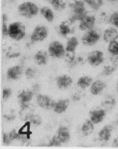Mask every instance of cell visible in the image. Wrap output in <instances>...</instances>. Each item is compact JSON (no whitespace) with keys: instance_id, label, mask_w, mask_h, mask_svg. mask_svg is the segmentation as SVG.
<instances>
[{"instance_id":"6da1fadb","label":"cell","mask_w":118,"mask_h":149,"mask_svg":"<svg viewBox=\"0 0 118 149\" xmlns=\"http://www.w3.org/2000/svg\"><path fill=\"white\" fill-rule=\"evenodd\" d=\"M85 0H70L69 6L70 8L72 14L70 17L74 22L80 21L87 14Z\"/></svg>"},{"instance_id":"7a4b0ae2","label":"cell","mask_w":118,"mask_h":149,"mask_svg":"<svg viewBox=\"0 0 118 149\" xmlns=\"http://www.w3.org/2000/svg\"><path fill=\"white\" fill-rule=\"evenodd\" d=\"M26 33L25 26L20 21H15L9 25L8 36L13 40H21L25 36Z\"/></svg>"},{"instance_id":"3957f363","label":"cell","mask_w":118,"mask_h":149,"mask_svg":"<svg viewBox=\"0 0 118 149\" xmlns=\"http://www.w3.org/2000/svg\"><path fill=\"white\" fill-rule=\"evenodd\" d=\"M38 6L32 1H25L21 3L18 7L19 14L27 18L34 17L38 14L39 11Z\"/></svg>"},{"instance_id":"277c9868","label":"cell","mask_w":118,"mask_h":149,"mask_svg":"<svg viewBox=\"0 0 118 149\" xmlns=\"http://www.w3.org/2000/svg\"><path fill=\"white\" fill-rule=\"evenodd\" d=\"M101 35L98 31L92 29L86 31L81 38V42L84 45L91 47L95 45L100 40Z\"/></svg>"},{"instance_id":"5b68a950","label":"cell","mask_w":118,"mask_h":149,"mask_svg":"<svg viewBox=\"0 0 118 149\" xmlns=\"http://www.w3.org/2000/svg\"><path fill=\"white\" fill-rule=\"evenodd\" d=\"M48 35V30L45 26L37 25L31 34L30 39L32 43L40 42L46 39Z\"/></svg>"},{"instance_id":"8992f818","label":"cell","mask_w":118,"mask_h":149,"mask_svg":"<svg viewBox=\"0 0 118 149\" xmlns=\"http://www.w3.org/2000/svg\"><path fill=\"white\" fill-rule=\"evenodd\" d=\"M48 52L51 56L60 58L65 56V49L63 45L59 41H53L49 44L48 47Z\"/></svg>"},{"instance_id":"52a82bcc","label":"cell","mask_w":118,"mask_h":149,"mask_svg":"<svg viewBox=\"0 0 118 149\" xmlns=\"http://www.w3.org/2000/svg\"><path fill=\"white\" fill-rule=\"evenodd\" d=\"M105 60L104 54L101 51L96 50L90 52L87 56V62L93 67L99 66Z\"/></svg>"},{"instance_id":"ba28073f","label":"cell","mask_w":118,"mask_h":149,"mask_svg":"<svg viewBox=\"0 0 118 149\" xmlns=\"http://www.w3.org/2000/svg\"><path fill=\"white\" fill-rule=\"evenodd\" d=\"M96 17L93 15L88 13L80 21L79 28L82 31H87L91 30L96 24Z\"/></svg>"},{"instance_id":"9c48e42d","label":"cell","mask_w":118,"mask_h":149,"mask_svg":"<svg viewBox=\"0 0 118 149\" xmlns=\"http://www.w3.org/2000/svg\"><path fill=\"white\" fill-rule=\"evenodd\" d=\"M74 22L69 19L62 21L59 26V32L62 36L66 37L73 34L75 31Z\"/></svg>"},{"instance_id":"30bf717a","label":"cell","mask_w":118,"mask_h":149,"mask_svg":"<svg viewBox=\"0 0 118 149\" xmlns=\"http://www.w3.org/2000/svg\"><path fill=\"white\" fill-rule=\"evenodd\" d=\"M106 116V111L102 107H97L91 110L89 113L90 120L94 124H98L104 120Z\"/></svg>"},{"instance_id":"8fae6325","label":"cell","mask_w":118,"mask_h":149,"mask_svg":"<svg viewBox=\"0 0 118 149\" xmlns=\"http://www.w3.org/2000/svg\"><path fill=\"white\" fill-rule=\"evenodd\" d=\"M118 66V58L111 56L110 61L103 67L102 74L104 76H110L115 72Z\"/></svg>"},{"instance_id":"7c38bea8","label":"cell","mask_w":118,"mask_h":149,"mask_svg":"<svg viewBox=\"0 0 118 149\" xmlns=\"http://www.w3.org/2000/svg\"><path fill=\"white\" fill-rule=\"evenodd\" d=\"M37 102L40 107L46 110L53 108L55 102L48 96L45 95H38L37 97Z\"/></svg>"},{"instance_id":"4fadbf2b","label":"cell","mask_w":118,"mask_h":149,"mask_svg":"<svg viewBox=\"0 0 118 149\" xmlns=\"http://www.w3.org/2000/svg\"><path fill=\"white\" fill-rule=\"evenodd\" d=\"M35 108L32 104H25L21 106L20 111V118L22 121H28L30 117L34 114Z\"/></svg>"},{"instance_id":"5bb4252c","label":"cell","mask_w":118,"mask_h":149,"mask_svg":"<svg viewBox=\"0 0 118 149\" xmlns=\"http://www.w3.org/2000/svg\"><path fill=\"white\" fill-rule=\"evenodd\" d=\"M103 37L104 41L108 44L118 40V31L115 27L107 28L104 31Z\"/></svg>"},{"instance_id":"9a60e30c","label":"cell","mask_w":118,"mask_h":149,"mask_svg":"<svg viewBox=\"0 0 118 149\" xmlns=\"http://www.w3.org/2000/svg\"><path fill=\"white\" fill-rule=\"evenodd\" d=\"M56 136L62 143L68 142L70 138L68 127L65 125H60L58 129Z\"/></svg>"},{"instance_id":"2e32d148","label":"cell","mask_w":118,"mask_h":149,"mask_svg":"<svg viewBox=\"0 0 118 149\" xmlns=\"http://www.w3.org/2000/svg\"><path fill=\"white\" fill-rule=\"evenodd\" d=\"M113 127L112 125H107L100 130L98 133V139L100 141L107 142L111 138Z\"/></svg>"},{"instance_id":"e0dca14e","label":"cell","mask_w":118,"mask_h":149,"mask_svg":"<svg viewBox=\"0 0 118 149\" xmlns=\"http://www.w3.org/2000/svg\"><path fill=\"white\" fill-rule=\"evenodd\" d=\"M34 93L32 90L25 89L23 90L18 94V99L20 105L28 104L32 100Z\"/></svg>"},{"instance_id":"ac0fdd59","label":"cell","mask_w":118,"mask_h":149,"mask_svg":"<svg viewBox=\"0 0 118 149\" xmlns=\"http://www.w3.org/2000/svg\"><path fill=\"white\" fill-rule=\"evenodd\" d=\"M106 87V84L103 81L97 80L93 82L90 86V92L91 94L97 96L100 94Z\"/></svg>"},{"instance_id":"d6986e66","label":"cell","mask_w":118,"mask_h":149,"mask_svg":"<svg viewBox=\"0 0 118 149\" xmlns=\"http://www.w3.org/2000/svg\"><path fill=\"white\" fill-rule=\"evenodd\" d=\"M73 80L71 77L67 75H62L57 78L56 84L60 89L67 88L71 85Z\"/></svg>"},{"instance_id":"ffe728a7","label":"cell","mask_w":118,"mask_h":149,"mask_svg":"<svg viewBox=\"0 0 118 149\" xmlns=\"http://www.w3.org/2000/svg\"><path fill=\"white\" fill-rule=\"evenodd\" d=\"M23 69L19 65L12 67L7 70V76L9 79L15 80L19 79L22 74Z\"/></svg>"},{"instance_id":"44dd1931","label":"cell","mask_w":118,"mask_h":149,"mask_svg":"<svg viewBox=\"0 0 118 149\" xmlns=\"http://www.w3.org/2000/svg\"><path fill=\"white\" fill-rule=\"evenodd\" d=\"M116 104V100L115 98L108 95L104 97L101 102L102 107L107 111H110L114 108Z\"/></svg>"},{"instance_id":"7402d4cb","label":"cell","mask_w":118,"mask_h":149,"mask_svg":"<svg viewBox=\"0 0 118 149\" xmlns=\"http://www.w3.org/2000/svg\"><path fill=\"white\" fill-rule=\"evenodd\" d=\"M69 104V100L67 99L59 100L55 102L53 108L54 111L58 114L62 113L67 110Z\"/></svg>"},{"instance_id":"603a6c76","label":"cell","mask_w":118,"mask_h":149,"mask_svg":"<svg viewBox=\"0 0 118 149\" xmlns=\"http://www.w3.org/2000/svg\"><path fill=\"white\" fill-rule=\"evenodd\" d=\"M40 13L45 19L48 22H52L54 19V14L53 11L48 6H44L41 7L39 10Z\"/></svg>"},{"instance_id":"cb8c5ba5","label":"cell","mask_w":118,"mask_h":149,"mask_svg":"<svg viewBox=\"0 0 118 149\" xmlns=\"http://www.w3.org/2000/svg\"><path fill=\"white\" fill-rule=\"evenodd\" d=\"M34 61L38 65L46 64L48 61V54L44 50L38 51L34 56Z\"/></svg>"},{"instance_id":"d4e9b609","label":"cell","mask_w":118,"mask_h":149,"mask_svg":"<svg viewBox=\"0 0 118 149\" xmlns=\"http://www.w3.org/2000/svg\"><path fill=\"white\" fill-rule=\"evenodd\" d=\"M79 41L76 37L72 36L68 38L66 42L65 51L75 52V50L79 45Z\"/></svg>"},{"instance_id":"484cf974","label":"cell","mask_w":118,"mask_h":149,"mask_svg":"<svg viewBox=\"0 0 118 149\" xmlns=\"http://www.w3.org/2000/svg\"><path fill=\"white\" fill-rule=\"evenodd\" d=\"M94 124L90 119L85 121L81 127L82 133L85 136L91 135L94 130Z\"/></svg>"},{"instance_id":"4316f807","label":"cell","mask_w":118,"mask_h":149,"mask_svg":"<svg viewBox=\"0 0 118 149\" xmlns=\"http://www.w3.org/2000/svg\"><path fill=\"white\" fill-rule=\"evenodd\" d=\"M93 82V79L91 77L84 76L80 77L78 80L77 84L80 88L84 90L91 86Z\"/></svg>"},{"instance_id":"83f0119b","label":"cell","mask_w":118,"mask_h":149,"mask_svg":"<svg viewBox=\"0 0 118 149\" xmlns=\"http://www.w3.org/2000/svg\"><path fill=\"white\" fill-rule=\"evenodd\" d=\"M20 49L18 45H14L9 47L6 52V56L9 58H17L20 55Z\"/></svg>"},{"instance_id":"f1b7e54d","label":"cell","mask_w":118,"mask_h":149,"mask_svg":"<svg viewBox=\"0 0 118 149\" xmlns=\"http://www.w3.org/2000/svg\"><path fill=\"white\" fill-rule=\"evenodd\" d=\"M50 3L54 9L57 11H62L64 10L67 4L65 0H52Z\"/></svg>"},{"instance_id":"f546056e","label":"cell","mask_w":118,"mask_h":149,"mask_svg":"<svg viewBox=\"0 0 118 149\" xmlns=\"http://www.w3.org/2000/svg\"><path fill=\"white\" fill-rule=\"evenodd\" d=\"M86 4L92 9L98 10L103 6V0H85Z\"/></svg>"},{"instance_id":"4dcf8cb0","label":"cell","mask_w":118,"mask_h":149,"mask_svg":"<svg viewBox=\"0 0 118 149\" xmlns=\"http://www.w3.org/2000/svg\"><path fill=\"white\" fill-rule=\"evenodd\" d=\"M108 51L111 55V56L117 58L118 56V41H113L108 44L107 47Z\"/></svg>"},{"instance_id":"1f68e13d","label":"cell","mask_w":118,"mask_h":149,"mask_svg":"<svg viewBox=\"0 0 118 149\" xmlns=\"http://www.w3.org/2000/svg\"><path fill=\"white\" fill-rule=\"evenodd\" d=\"M30 124H32L35 126L39 125L42 123V119L37 114H33L30 117L28 121Z\"/></svg>"},{"instance_id":"d6a6232c","label":"cell","mask_w":118,"mask_h":149,"mask_svg":"<svg viewBox=\"0 0 118 149\" xmlns=\"http://www.w3.org/2000/svg\"><path fill=\"white\" fill-rule=\"evenodd\" d=\"M3 24H2V34L4 37L8 36V26H7V16L6 15L4 14L3 15Z\"/></svg>"},{"instance_id":"836d02e7","label":"cell","mask_w":118,"mask_h":149,"mask_svg":"<svg viewBox=\"0 0 118 149\" xmlns=\"http://www.w3.org/2000/svg\"><path fill=\"white\" fill-rule=\"evenodd\" d=\"M109 22L113 27L118 28V11L114 12L110 15Z\"/></svg>"},{"instance_id":"e575fe53","label":"cell","mask_w":118,"mask_h":149,"mask_svg":"<svg viewBox=\"0 0 118 149\" xmlns=\"http://www.w3.org/2000/svg\"><path fill=\"white\" fill-rule=\"evenodd\" d=\"M87 61V56H84L83 55H80L75 58L74 62L72 66L76 65H82L84 64Z\"/></svg>"},{"instance_id":"d590c367","label":"cell","mask_w":118,"mask_h":149,"mask_svg":"<svg viewBox=\"0 0 118 149\" xmlns=\"http://www.w3.org/2000/svg\"><path fill=\"white\" fill-rule=\"evenodd\" d=\"M25 76L29 79H33L35 77L37 74V71L36 69L33 68H29L26 70Z\"/></svg>"},{"instance_id":"8d00e7d4","label":"cell","mask_w":118,"mask_h":149,"mask_svg":"<svg viewBox=\"0 0 118 149\" xmlns=\"http://www.w3.org/2000/svg\"><path fill=\"white\" fill-rule=\"evenodd\" d=\"M4 117L6 119L7 121L11 122L15 119V114L14 112L12 111H9L7 113H6L4 116Z\"/></svg>"},{"instance_id":"74e56055","label":"cell","mask_w":118,"mask_h":149,"mask_svg":"<svg viewBox=\"0 0 118 149\" xmlns=\"http://www.w3.org/2000/svg\"><path fill=\"white\" fill-rule=\"evenodd\" d=\"M12 90L10 88H4L3 90L2 97L4 100H6L8 99L11 96Z\"/></svg>"},{"instance_id":"f35d334b","label":"cell","mask_w":118,"mask_h":149,"mask_svg":"<svg viewBox=\"0 0 118 149\" xmlns=\"http://www.w3.org/2000/svg\"><path fill=\"white\" fill-rule=\"evenodd\" d=\"M11 139H10L8 134H3V142L6 145H8L11 143Z\"/></svg>"},{"instance_id":"ab89813d","label":"cell","mask_w":118,"mask_h":149,"mask_svg":"<svg viewBox=\"0 0 118 149\" xmlns=\"http://www.w3.org/2000/svg\"><path fill=\"white\" fill-rule=\"evenodd\" d=\"M32 91L34 94H37L38 93L40 90V86L38 84H34L32 86Z\"/></svg>"},{"instance_id":"60d3db41","label":"cell","mask_w":118,"mask_h":149,"mask_svg":"<svg viewBox=\"0 0 118 149\" xmlns=\"http://www.w3.org/2000/svg\"><path fill=\"white\" fill-rule=\"evenodd\" d=\"M81 95L79 93H76L72 96V99L74 101H79L81 99Z\"/></svg>"},{"instance_id":"b9f144b4","label":"cell","mask_w":118,"mask_h":149,"mask_svg":"<svg viewBox=\"0 0 118 149\" xmlns=\"http://www.w3.org/2000/svg\"><path fill=\"white\" fill-rule=\"evenodd\" d=\"M113 146L118 148V136H116L113 141Z\"/></svg>"},{"instance_id":"7bdbcfd3","label":"cell","mask_w":118,"mask_h":149,"mask_svg":"<svg viewBox=\"0 0 118 149\" xmlns=\"http://www.w3.org/2000/svg\"><path fill=\"white\" fill-rule=\"evenodd\" d=\"M116 91L118 93V81L117 82V84H116Z\"/></svg>"},{"instance_id":"ee69618b","label":"cell","mask_w":118,"mask_h":149,"mask_svg":"<svg viewBox=\"0 0 118 149\" xmlns=\"http://www.w3.org/2000/svg\"><path fill=\"white\" fill-rule=\"evenodd\" d=\"M107 1H110V2H114V1H115L117 0H107Z\"/></svg>"},{"instance_id":"f6af8a7d","label":"cell","mask_w":118,"mask_h":149,"mask_svg":"<svg viewBox=\"0 0 118 149\" xmlns=\"http://www.w3.org/2000/svg\"><path fill=\"white\" fill-rule=\"evenodd\" d=\"M46 1H48V2H49V3H50V2H51V1H52V0H46Z\"/></svg>"},{"instance_id":"bcb514c9","label":"cell","mask_w":118,"mask_h":149,"mask_svg":"<svg viewBox=\"0 0 118 149\" xmlns=\"http://www.w3.org/2000/svg\"><path fill=\"white\" fill-rule=\"evenodd\" d=\"M117 58H118V57H117Z\"/></svg>"}]
</instances>
